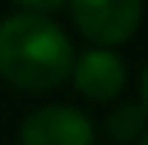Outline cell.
I'll use <instances>...</instances> for the list:
<instances>
[{"label": "cell", "mask_w": 148, "mask_h": 145, "mask_svg": "<svg viewBox=\"0 0 148 145\" xmlns=\"http://www.w3.org/2000/svg\"><path fill=\"white\" fill-rule=\"evenodd\" d=\"M73 43L43 13H13L0 23V73L20 89H53L73 73Z\"/></svg>", "instance_id": "cell-1"}, {"label": "cell", "mask_w": 148, "mask_h": 145, "mask_svg": "<svg viewBox=\"0 0 148 145\" xmlns=\"http://www.w3.org/2000/svg\"><path fill=\"white\" fill-rule=\"evenodd\" d=\"M73 20L89 40L122 43L142 20V0H73Z\"/></svg>", "instance_id": "cell-2"}, {"label": "cell", "mask_w": 148, "mask_h": 145, "mask_svg": "<svg viewBox=\"0 0 148 145\" xmlns=\"http://www.w3.org/2000/svg\"><path fill=\"white\" fill-rule=\"evenodd\" d=\"M20 145H92V122L73 106H43L23 119Z\"/></svg>", "instance_id": "cell-3"}, {"label": "cell", "mask_w": 148, "mask_h": 145, "mask_svg": "<svg viewBox=\"0 0 148 145\" xmlns=\"http://www.w3.org/2000/svg\"><path fill=\"white\" fill-rule=\"evenodd\" d=\"M73 79L76 89L89 99H112L125 86V66L112 49H89L73 63Z\"/></svg>", "instance_id": "cell-4"}, {"label": "cell", "mask_w": 148, "mask_h": 145, "mask_svg": "<svg viewBox=\"0 0 148 145\" xmlns=\"http://www.w3.org/2000/svg\"><path fill=\"white\" fill-rule=\"evenodd\" d=\"M106 129H109V135H112L115 142H132L135 135H142V129H145V112H142V106H132V102L119 106L115 112L109 115Z\"/></svg>", "instance_id": "cell-5"}, {"label": "cell", "mask_w": 148, "mask_h": 145, "mask_svg": "<svg viewBox=\"0 0 148 145\" xmlns=\"http://www.w3.org/2000/svg\"><path fill=\"white\" fill-rule=\"evenodd\" d=\"M20 3L36 7V10H56V7H63V0H20Z\"/></svg>", "instance_id": "cell-6"}, {"label": "cell", "mask_w": 148, "mask_h": 145, "mask_svg": "<svg viewBox=\"0 0 148 145\" xmlns=\"http://www.w3.org/2000/svg\"><path fill=\"white\" fill-rule=\"evenodd\" d=\"M142 112L148 115V66H145V73H142Z\"/></svg>", "instance_id": "cell-7"}, {"label": "cell", "mask_w": 148, "mask_h": 145, "mask_svg": "<svg viewBox=\"0 0 148 145\" xmlns=\"http://www.w3.org/2000/svg\"><path fill=\"white\" fill-rule=\"evenodd\" d=\"M138 145H148V135H145V139H142V142H138Z\"/></svg>", "instance_id": "cell-8"}]
</instances>
